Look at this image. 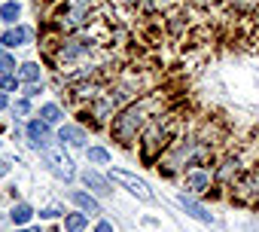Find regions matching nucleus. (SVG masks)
<instances>
[{
  "label": "nucleus",
  "mask_w": 259,
  "mask_h": 232,
  "mask_svg": "<svg viewBox=\"0 0 259 232\" xmlns=\"http://www.w3.org/2000/svg\"><path fill=\"white\" fill-rule=\"evenodd\" d=\"M168 138H171V123L162 120V116H156V120L150 123V129L144 132V144H141V159L147 165H153L159 159V153L168 147Z\"/></svg>",
  "instance_id": "f03ea898"
},
{
  "label": "nucleus",
  "mask_w": 259,
  "mask_h": 232,
  "mask_svg": "<svg viewBox=\"0 0 259 232\" xmlns=\"http://www.w3.org/2000/svg\"><path fill=\"white\" fill-rule=\"evenodd\" d=\"M16 70V61L10 55H0V73H13Z\"/></svg>",
  "instance_id": "6ab92c4d"
},
{
  "label": "nucleus",
  "mask_w": 259,
  "mask_h": 232,
  "mask_svg": "<svg viewBox=\"0 0 259 232\" xmlns=\"http://www.w3.org/2000/svg\"><path fill=\"white\" fill-rule=\"evenodd\" d=\"M110 177H113L116 183H122V186H125L128 192H135V196H138L141 202H153V192H150V186H147V183H144L141 177L128 174V171H113Z\"/></svg>",
  "instance_id": "20e7f679"
},
{
  "label": "nucleus",
  "mask_w": 259,
  "mask_h": 232,
  "mask_svg": "<svg viewBox=\"0 0 259 232\" xmlns=\"http://www.w3.org/2000/svg\"><path fill=\"white\" fill-rule=\"evenodd\" d=\"M198 4H217V0H198Z\"/></svg>",
  "instance_id": "bb28decb"
},
{
  "label": "nucleus",
  "mask_w": 259,
  "mask_h": 232,
  "mask_svg": "<svg viewBox=\"0 0 259 232\" xmlns=\"http://www.w3.org/2000/svg\"><path fill=\"white\" fill-rule=\"evenodd\" d=\"M19 13H22V7L16 4V0H13V4H4V7H0V19H4V22H16Z\"/></svg>",
  "instance_id": "dca6fc26"
},
{
  "label": "nucleus",
  "mask_w": 259,
  "mask_h": 232,
  "mask_svg": "<svg viewBox=\"0 0 259 232\" xmlns=\"http://www.w3.org/2000/svg\"><path fill=\"white\" fill-rule=\"evenodd\" d=\"M95 232H116V229H113V226H110V223H104V220H101V223H98V229H95Z\"/></svg>",
  "instance_id": "b1692460"
},
{
  "label": "nucleus",
  "mask_w": 259,
  "mask_h": 232,
  "mask_svg": "<svg viewBox=\"0 0 259 232\" xmlns=\"http://www.w3.org/2000/svg\"><path fill=\"white\" fill-rule=\"evenodd\" d=\"M119 4H128V0H119Z\"/></svg>",
  "instance_id": "c85d7f7f"
},
{
  "label": "nucleus",
  "mask_w": 259,
  "mask_h": 232,
  "mask_svg": "<svg viewBox=\"0 0 259 232\" xmlns=\"http://www.w3.org/2000/svg\"><path fill=\"white\" fill-rule=\"evenodd\" d=\"M0 89H16V76L4 73V76H0Z\"/></svg>",
  "instance_id": "aec40b11"
},
{
  "label": "nucleus",
  "mask_w": 259,
  "mask_h": 232,
  "mask_svg": "<svg viewBox=\"0 0 259 232\" xmlns=\"http://www.w3.org/2000/svg\"><path fill=\"white\" fill-rule=\"evenodd\" d=\"M150 110H153V101L150 98H144V101H138V104H128L116 120H113V138L122 144V147H128L135 141V135H138V129L144 126V120L150 116Z\"/></svg>",
  "instance_id": "f257e3e1"
},
{
  "label": "nucleus",
  "mask_w": 259,
  "mask_h": 232,
  "mask_svg": "<svg viewBox=\"0 0 259 232\" xmlns=\"http://www.w3.org/2000/svg\"><path fill=\"white\" fill-rule=\"evenodd\" d=\"M28 138H31L34 147H46L49 144V123H43V120L28 123Z\"/></svg>",
  "instance_id": "0eeeda50"
},
{
  "label": "nucleus",
  "mask_w": 259,
  "mask_h": 232,
  "mask_svg": "<svg viewBox=\"0 0 259 232\" xmlns=\"http://www.w3.org/2000/svg\"><path fill=\"white\" fill-rule=\"evenodd\" d=\"M40 116H43V123H58V120H61V110H58L55 104H46V107L40 110Z\"/></svg>",
  "instance_id": "f3484780"
},
{
  "label": "nucleus",
  "mask_w": 259,
  "mask_h": 232,
  "mask_svg": "<svg viewBox=\"0 0 259 232\" xmlns=\"http://www.w3.org/2000/svg\"><path fill=\"white\" fill-rule=\"evenodd\" d=\"M4 174H10V162H4V159H0V177H4Z\"/></svg>",
  "instance_id": "393cba45"
},
{
  "label": "nucleus",
  "mask_w": 259,
  "mask_h": 232,
  "mask_svg": "<svg viewBox=\"0 0 259 232\" xmlns=\"http://www.w3.org/2000/svg\"><path fill=\"white\" fill-rule=\"evenodd\" d=\"M61 211L58 208H46V211H40V217H46V220H52V217H58Z\"/></svg>",
  "instance_id": "5701e85b"
},
{
  "label": "nucleus",
  "mask_w": 259,
  "mask_h": 232,
  "mask_svg": "<svg viewBox=\"0 0 259 232\" xmlns=\"http://www.w3.org/2000/svg\"><path fill=\"white\" fill-rule=\"evenodd\" d=\"M70 199H73V202H76V205H79L85 214H101V205H98V202H95L89 192H79V189H73V192H70Z\"/></svg>",
  "instance_id": "9d476101"
},
{
  "label": "nucleus",
  "mask_w": 259,
  "mask_h": 232,
  "mask_svg": "<svg viewBox=\"0 0 259 232\" xmlns=\"http://www.w3.org/2000/svg\"><path fill=\"white\" fill-rule=\"evenodd\" d=\"M19 76H22V80H28V83H37V80H40V67H37L34 61H28V64H22V67H19Z\"/></svg>",
  "instance_id": "4468645a"
},
{
  "label": "nucleus",
  "mask_w": 259,
  "mask_h": 232,
  "mask_svg": "<svg viewBox=\"0 0 259 232\" xmlns=\"http://www.w3.org/2000/svg\"><path fill=\"white\" fill-rule=\"evenodd\" d=\"M46 162L52 165V171L55 174H61L64 180H70L73 177V162H70V156H64L61 150H46Z\"/></svg>",
  "instance_id": "39448f33"
},
{
  "label": "nucleus",
  "mask_w": 259,
  "mask_h": 232,
  "mask_svg": "<svg viewBox=\"0 0 259 232\" xmlns=\"http://www.w3.org/2000/svg\"><path fill=\"white\" fill-rule=\"evenodd\" d=\"M58 141L73 144V147H82V144H85V132H82V129H76V126H64V129L58 132Z\"/></svg>",
  "instance_id": "1a4fd4ad"
},
{
  "label": "nucleus",
  "mask_w": 259,
  "mask_h": 232,
  "mask_svg": "<svg viewBox=\"0 0 259 232\" xmlns=\"http://www.w3.org/2000/svg\"><path fill=\"white\" fill-rule=\"evenodd\" d=\"M232 196H235V202H241V205H256V202H259V168L241 174V177L232 183Z\"/></svg>",
  "instance_id": "7ed1b4c3"
},
{
  "label": "nucleus",
  "mask_w": 259,
  "mask_h": 232,
  "mask_svg": "<svg viewBox=\"0 0 259 232\" xmlns=\"http://www.w3.org/2000/svg\"><path fill=\"white\" fill-rule=\"evenodd\" d=\"M210 183H213V177H210L207 168H192V171H186V186H189L192 192H210Z\"/></svg>",
  "instance_id": "423d86ee"
},
{
  "label": "nucleus",
  "mask_w": 259,
  "mask_h": 232,
  "mask_svg": "<svg viewBox=\"0 0 259 232\" xmlns=\"http://www.w3.org/2000/svg\"><path fill=\"white\" fill-rule=\"evenodd\" d=\"M4 107H7V95H4V92H0V110H4Z\"/></svg>",
  "instance_id": "a878e982"
},
{
  "label": "nucleus",
  "mask_w": 259,
  "mask_h": 232,
  "mask_svg": "<svg viewBox=\"0 0 259 232\" xmlns=\"http://www.w3.org/2000/svg\"><path fill=\"white\" fill-rule=\"evenodd\" d=\"M89 226V217L85 214H70V217H64V229L67 232H82Z\"/></svg>",
  "instance_id": "f8f14e48"
},
{
  "label": "nucleus",
  "mask_w": 259,
  "mask_h": 232,
  "mask_svg": "<svg viewBox=\"0 0 259 232\" xmlns=\"http://www.w3.org/2000/svg\"><path fill=\"white\" fill-rule=\"evenodd\" d=\"M89 159L98 162V165H104V162H110V153H107L104 147H92V150H89Z\"/></svg>",
  "instance_id": "a211bd4d"
},
{
  "label": "nucleus",
  "mask_w": 259,
  "mask_h": 232,
  "mask_svg": "<svg viewBox=\"0 0 259 232\" xmlns=\"http://www.w3.org/2000/svg\"><path fill=\"white\" fill-rule=\"evenodd\" d=\"M31 217H34L31 205H16V208H13V223H19V226H22V223H28Z\"/></svg>",
  "instance_id": "2eb2a0df"
},
{
  "label": "nucleus",
  "mask_w": 259,
  "mask_h": 232,
  "mask_svg": "<svg viewBox=\"0 0 259 232\" xmlns=\"http://www.w3.org/2000/svg\"><path fill=\"white\" fill-rule=\"evenodd\" d=\"M31 28H13V31H7L4 37H0V43L4 46H25V43H31Z\"/></svg>",
  "instance_id": "6e6552de"
},
{
  "label": "nucleus",
  "mask_w": 259,
  "mask_h": 232,
  "mask_svg": "<svg viewBox=\"0 0 259 232\" xmlns=\"http://www.w3.org/2000/svg\"><path fill=\"white\" fill-rule=\"evenodd\" d=\"M232 171H238V162H226V168H223V171H220V174H223V177H229V174H232Z\"/></svg>",
  "instance_id": "4be33fe9"
},
{
  "label": "nucleus",
  "mask_w": 259,
  "mask_h": 232,
  "mask_svg": "<svg viewBox=\"0 0 259 232\" xmlns=\"http://www.w3.org/2000/svg\"><path fill=\"white\" fill-rule=\"evenodd\" d=\"M177 202H180V205H183V208H186V211H189L192 217H198L201 223H210V220H213V217H210V214H207V211H204V208L198 205V202H192V199H186V196H180Z\"/></svg>",
  "instance_id": "9b49d317"
},
{
  "label": "nucleus",
  "mask_w": 259,
  "mask_h": 232,
  "mask_svg": "<svg viewBox=\"0 0 259 232\" xmlns=\"http://www.w3.org/2000/svg\"><path fill=\"white\" fill-rule=\"evenodd\" d=\"M28 110H31L28 101H16V113H19V116H28Z\"/></svg>",
  "instance_id": "412c9836"
},
{
  "label": "nucleus",
  "mask_w": 259,
  "mask_h": 232,
  "mask_svg": "<svg viewBox=\"0 0 259 232\" xmlns=\"http://www.w3.org/2000/svg\"><path fill=\"white\" fill-rule=\"evenodd\" d=\"M22 232H40V229H22Z\"/></svg>",
  "instance_id": "cd10ccee"
},
{
  "label": "nucleus",
  "mask_w": 259,
  "mask_h": 232,
  "mask_svg": "<svg viewBox=\"0 0 259 232\" xmlns=\"http://www.w3.org/2000/svg\"><path fill=\"white\" fill-rule=\"evenodd\" d=\"M82 180H85V186H92V189H98V192H110V189H107V180H104L101 174H95V171H85Z\"/></svg>",
  "instance_id": "ddd939ff"
}]
</instances>
